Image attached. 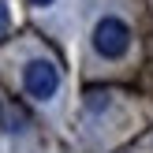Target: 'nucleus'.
<instances>
[{"label":"nucleus","instance_id":"obj_1","mask_svg":"<svg viewBox=\"0 0 153 153\" xmlns=\"http://www.w3.org/2000/svg\"><path fill=\"white\" fill-rule=\"evenodd\" d=\"M94 49H97V56H105V60L127 56V49H131V26H127L123 19H116V15L97 19V26H94Z\"/></svg>","mask_w":153,"mask_h":153},{"label":"nucleus","instance_id":"obj_2","mask_svg":"<svg viewBox=\"0 0 153 153\" xmlns=\"http://www.w3.org/2000/svg\"><path fill=\"white\" fill-rule=\"evenodd\" d=\"M22 86H26V94L34 97V101L56 97V90H60L56 64H49V60H26V67H22Z\"/></svg>","mask_w":153,"mask_h":153},{"label":"nucleus","instance_id":"obj_3","mask_svg":"<svg viewBox=\"0 0 153 153\" xmlns=\"http://www.w3.org/2000/svg\"><path fill=\"white\" fill-rule=\"evenodd\" d=\"M0 116H4V127H7V131H22V123H26V112L15 108V105H4Z\"/></svg>","mask_w":153,"mask_h":153},{"label":"nucleus","instance_id":"obj_4","mask_svg":"<svg viewBox=\"0 0 153 153\" xmlns=\"http://www.w3.org/2000/svg\"><path fill=\"white\" fill-rule=\"evenodd\" d=\"M7 26H11V15H7V4L0 0V37L7 34Z\"/></svg>","mask_w":153,"mask_h":153},{"label":"nucleus","instance_id":"obj_5","mask_svg":"<svg viewBox=\"0 0 153 153\" xmlns=\"http://www.w3.org/2000/svg\"><path fill=\"white\" fill-rule=\"evenodd\" d=\"M30 4H37V7H49V4H52V0H30Z\"/></svg>","mask_w":153,"mask_h":153}]
</instances>
